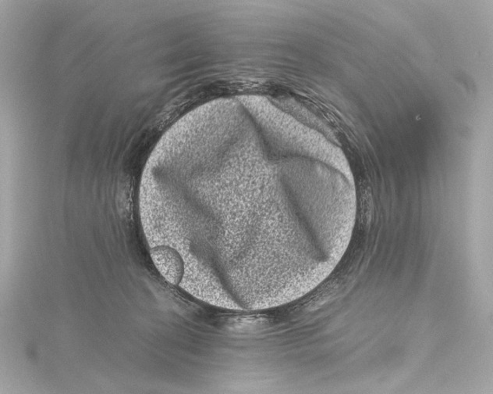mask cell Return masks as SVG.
<instances>
[{
	"mask_svg": "<svg viewBox=\"0 0 493 394\" xmlns=\"http://www.w3.org/2000/svg\"><path fill=\"white\" fill-rule=\"evenodd\" d=\"M153 254L154 260L157 261L158 267L161 268L162 273L171 282L176 284L179 279L181 266L175 254L167 248H156Z\"/></svg>",
	"mask_w": 493,
	"mask_h": 394,
	"instance_id": "cell-1",
	"label": "cell"
}]
</instances>
